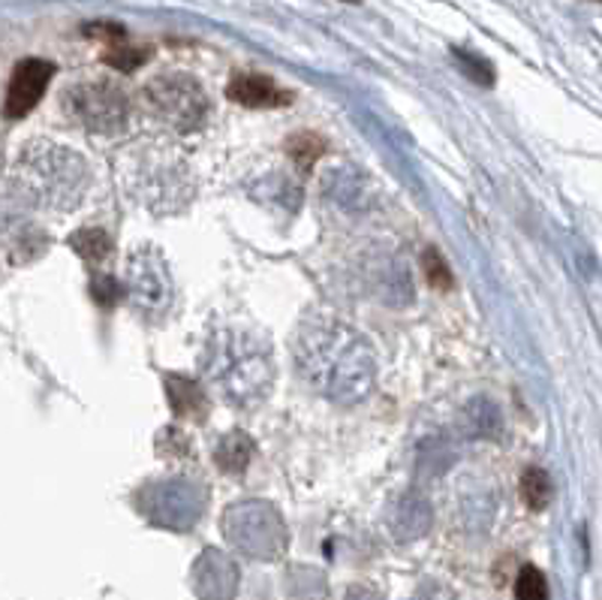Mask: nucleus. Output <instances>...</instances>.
<instances>
[{
  "instance_id": "f257e3e1",
  "label": "nucleus",
  "mask_w": 602,
  "mask_h": 600,
  "mask_svg": "<svg viewBox=\"0 0 602 600\" xmlns=\"http://www.w3.org/2000/svg\"><path fill=\"white\" fill-rule=\"evenodd\" d=\"M67 112L88 130H118L120 124L127 122V97L120 88L112 82H85L76 85L67 97H64Z\"/></svg>"
},
{
  "instance_id": "f03ea898",
  "label": "nucleus",
  "mask_w": 602,
  "mask_h": 600,
  "mask_svg": "<svg viewBox=\"0 0 602 600\" xmlns=\"http://www.w3.org/2000/svg\"><path fill=\"white\" fill-rule=\"evenodd\" d=\"M145 97L148 106L175 127H196L208 110L200 82H193L190 76H181V73L154 79L145 88Z\"/></svg>"
},
{
  "instance_id": "7ed1b4c3",
  "label": "nucleus",
  "mask_w": 602,
  "mask_h": 600,
  "mask_svg": "<svg viewBox=\"0 0 602 600\" xmlns=\"http://www.w3.org/2000/svg\"><path fill=\"white\" fill-rule=\"evenodd\" d=\"M217 362H223V366H239V371L220 378V390H223V396H227L229 401H247V396L256 398L266 393L268 359L266 356H259V347H256L251 339H232Z\"/></svg>"
},
{
  "instance_id": "20e7f679",
  "label": "nucleus",
  "mask_w": 602,
  "mask_h": 600,
  "mask_svg": "<svg viewBox=\"0 0 602 600\" xmlns=\"http://www.w3.org/2000/svg\"><path fill=\"white\" fill-rule=\"evenodd\" d=\"M54 67L49 61H40V58H27L18 67L13 69V79H10V88H7V103H3V115L7 118H25L30 112L37 110V103L46 94V88L52 82Z\"/></svg>"
},
{
  "instance_id": "39448f33",
  "label": "nucleus",
  "mask_w": 602,
  "mask_h": 600,
  "mask_svg": "<svg viewBox=\"0 0 602 600\" xmlns=\"http://www.w3.org/2000/svg\"><path fill=\"white\" fill-rule=\"evenodd\" d=\"M227 97L247 110H278L290 103V91H283L281 85H274V79H268L262 73L232 76V82L227 85Z\"/></svg>"
},
{
  "instance_id": "423d86ee",
  "label": "nucleus",
  "mask_w": 602,
  "mask_h": 600,
  "mask_svg": "<svg viewBox=\"0 0 602 600\" xmlns=\"http://www.w3.org/2000/svg\"><path fill=\"white\" fill-rule=\"evenodd\" d=\"M130 290H133L136 305H151L161 308L163 299H169V275H166V266H145V259L139 257V263L133 259L130 266Z\"/></svg>"
},
{
  "instance_id": "0eeeda50",
  "label": "nucleus",
  "mask_w": 602,
  "mask_h": 600,
  "mask_svg": "<svg viewBox=\"0 0 602 600\" xmlns=\"http://www.w3.org/2000/svg\"><path fill=\"white\" fill-rule=\"evenodd\" d=\"M551 495H554V489H551V477L542 471V468H527L522 474V501L534 513H539V510H546L551 501Z\"/></svg>"
},
{
  "instance_id": "6e6552de",
  "label": "nucleus",
  "mask_w": 602,
  "mask_h": 600,
  "mask_svg": "<svg viewBox=\"0 0 602 600\" xmlns=\"http://www.w3.org/2000/svg\"><path fill=\"white\" fill-rule=\"evenodd\" d=\"M69 245L73 251L85 257L88 263H103L108 257V251H112V242H108V235L103 230H81L76 232L73 239H69Z\"/></svg>"
},
{
  "instance_id": "1a4fd4ad",
  "label": "nucleus",
  "mask_w": 602,
  "mask_h": 600,
  "mask_svg": "<svg viewBox=\"0 0 602 600\" xmlns=\"http://www.w3.org/2000/svg\"><path fill=\"white\" fill-rule=\"evenodd\" d=\"M286 151H290V157H293L298 169H310L322 157L325 142L317 133H295L286 142Z\"/></svg>"
},
{
  "instance_id": "9d476101",
  "label": "nucleus",
  "mask_w": 602,
  "mask_h": 600,
  "mask_svg": "<svg viewBox=\"0 0 602 600\" xmlns=\"http://www.w3.org/2000/svg\"><path fill=\"white\" fill-rule=\"evenodd\" d=\"M515 600H549L546 573L534 567V564H524L518 576H515Z\"/></svg>"
},
{
  "instance_id": "9b49d317",
  "label": "nucleus",
  "mask_w": 602,
  "mask_h": 600,
  "mask_svg": "<svg viewBox=\"0 0 602 600\" xmlns=\"http://www.w3.org/2000/svg\"><path fill=\"white\" fill-rule=\"evenodd\" d=\"M251 450H254V447L244 441V435H229L227 444L217 452V459H220V464H223L227 471H241V468L247 464V459H251Z\"/></svg>"
},
{
  "instance_id": "f8f14e48",
  "label": "nucleus",
  "mask_w": 602,
  "mask_h": 600,
  "mask_svg": "<svg viewBox=\"0 0 602 600\" xmlns=\"http://www.w3.org/2000/svg\"><path fill=\"white\" fill-rule=\"evenodd\" d=\"M425 278H428V284L434 286V290H440V293L452 290V272H449L446 259H443L434 247L425 251Z\"/></svg>"
},
{
  "instance_id": "ddd939ff",
  "label": "nucleus",
  "mask_w": 602,
  "mask_h": 600,
  "mask_svg": "<svg viewBox=\"0 0 602 600\" xmlns=\"http://www.w3.org/2000/svg\"><path fill=\"white\" fill-rule=\"evenodd\" d=\"M148 61V52L145 49H130V46H108L106 52V64H112L115 69H124V73H130V69H136L139 64H145Z\"/></svg>"
},
{
  "instance_id": "4468645a",
  "label": "nucleus",
  "mask_w": 602,
  "mask_h": 600,
  "mask_svg": "<svg viewBox=\"0 0 602 600\" xmlns=\"http://www.w3.org/2000/svg\"><path fill=\"white\" fill-rule=\"evenodd\" d=\"M91 290H94V299L103 302V305H108V302H115V296H118V286H115V281L112 278H94V284H91Z\"/></svg>"
}]
</instances>
